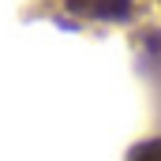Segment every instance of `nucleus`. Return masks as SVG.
Returning a JSON list of instances; mask_svg holds the SVG:
<instances>
[{
    "instance_id": "f03ea898",
    "label": "nucleus",
    "mask_w": 161,
    "mask_h": 161,
    "mask_svg": "<svg viewBox=\"0 0 161 161\" xmlns=\"http://www.w3.org/2000/svg\"><path fill=\"white\" fill-rule=\"evenodd\" d=\"M131 161H161V139H146L131 150Z\"/></svg>"
},
{
    "instance_id": "f257e3e1",
    "label": "nucleus",
    "mask_w": 161,
    "mask_h": 161,
    "mask_svg": "<svg viewBox=\"0 0 161 161\" xmlns=\"http://www.w3.org/2000/svg\"><path fill=\"white\" fill-rule=\"evenodd\" d=\"M75 11H90V15H124L127 0H68Z\"/></svg>"
}]
</instances>
